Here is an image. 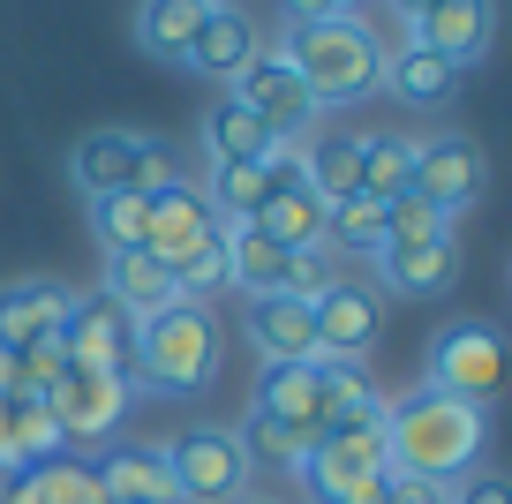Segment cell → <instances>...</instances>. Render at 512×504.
Instances as JSON below:
<instances>
[{
  "instance_id": "cell-1",
  "label": "cell",
  "mask_w": 512,
  "mask_h": 504,
  "mask_svg": "<svg viewBox=\"0 0 512 504\" xmlns=\"http://www.w3.org/2000/svg\"><path fill=\"white\" fill-rule=\"evenodd\" d=\"M482 444H490V414L467 407L445 392H400L384 399V459L392 474H422V482H460L482 467Z\"/></svg>"
},
{
  "instance_id": "cell-2",
  "label": "cell",
  "mask_w": 512,
  "mask_h": 504,
  "mask_svg": "<svg viewBox=\"0 0 512 504\" xmlns=\"http://www.w3.org/2000/svg\"><path fill=\"white\" fill-rule=\"evenodd\" d=\"M287 68L302 76V91L317 106H354V98L384 91V53H377V31L362 16L347 23H287Z\"/></svg>"
},
{
  "instance_id": "cell-3",
  "label": "cell",
  "mask_w": 512,
  "mask_h": 504,
  "mask_svg": "<svg viewBox=\"0 0 512 504\" xmlns=\"http://www.w3.org/2000/svg\"><path fill=\"white\" fill-rule=\"evenodd\" d=\"M136 377L166 399H189L219 377V324L196 301H174V309L144 316L136 324Z\"/></svg>"
},
{
  "instance_id": "cell-4",
  "label": "cell",
  "mask_w": 512,
  "mask_h": 504,
  "mask_svg": "<svg viewBox=\"0 0 512 504\" xmlns=\"http://www.w3.org/2000/svg\"><path fill=\"white\" fill-rule=\"evenodd\" d=\"M68 181H76L83 196H159L166 181H174V158H166V143L136 136V128H91V136L68 151Z\"/></svg>"
},
{
  "instance_id": "cell-5",
  "label": "cell",
  "mask_w": 512,
  "mask_h": 504,
  "mask_svg": "<svg viewBox=\"0 0 512 504\" xmlns=\"http://www.w3.org/2000/svg\"><path fill=\"white\" fill-rule=\"evenodd\" d=\"M61 354H68V369H98V377L128 384V392L144 384V377H136V316L113 309L106 294H76V301H68Z\"/></svg>"
},
{
  "instance_id": "cell-6",
  "label": "cell",
  "mask_w": 512,
  "mask_h": 504,
  "mask_svg": "<svg viewBox=\"0 0 512 504\" xmlns=\"http://www.w3.org/2000/svg\"><path fill=\"white\" fill-rule=\"evenodd\" d=\"M422 384L445 392V399H467V407H490L497 384H505V347H497V331L490 324H445L430 339Z\"/></svg>"
},
{
  "instance_id": "cell-7",
  "label": "cell",
  "mask_w": 512,
  "mask_h": 504,
  "mask_svg": "<svg viewBox=\"0 0 512 504\" xmlns=\"http://www.w3.org/2000/svg\"><path fill=\"white\" fill-rule=\"evenodd\" d=\"M166 474H174V504H234L249 489V459H241L234 429H181L166 444Z\"/></svg>"
},
{
  "instance_id": "cell-8",
  "label": "cell",
  "mask_w": 512,
  "mask_h": 504,
  "mask_svg": "<svg viewBox=\"0 0 512 504\" xmlns=\"http://www.w3.org/2000/svg\"><path fill=\"white\" fill-rule=\"evenodd\" d=\"M490 189V158H482L475 136H430L415 143V166H407V196L430 204L437 219H460L467 204H482Z\"/></svg>"
},
{
  "instance_id": "cell-9",
  "label": "cell",
  "mask_w": 512,
  "mask_h": 504,
  "mask_svg": "<svg viewBox=\"0 0 512 504\" xmlns=\"http://www.w3.org/2000/svg\"><path fill=\"white\" fill-rule=\"evenodd\" d=\"M234 98H241V106H249L264 128H272L279 151H287V143H302L309 128H317V113H324L317 98L302 91V76L287 68V53H279V46H272V53H256V61L234 76Z\"/></svg>"
},
{
  "instance_id": "cell-10",
  "label": "cell",
  "mask_w": 512,
  "mask_h": 504,
  "mask_svg": "<svg viewBox=\"0 0 512 504\" xmlns=\"http://www.w3.org/2000/svg\"><path fill=\"white\" fill-rule=\"evenodd\" d=\"M309 316H317V362H362L384 331V294H377V279H347L339 271L309 301Z\"/></svg>"
},
{
  "instance_id": "cell-11",
  "label": "cell",
  "mask_w": 512,
  "mask_h": 504,
  "mask_svg": "<svg viewBox=\"0 0 512 504\" xmlns=\"http://www.w3.org/2000/svg\"><path fill=\"white\" fill-rule=\"evenodd\" d=\"M128 407H136V392L98 377V369H68L46 392V414H53V429H61V444H113L121 422H128Z\"/></svg>"
},
{
  "instance_id": "cell-12",
  "label": "cell",
  "mask_w": 512,
  "mask_h": 504,
  "mask_svg": "<svg viewBox=\"0 0 512 504\" xmlns=\"http://www.w3.org/2000/svg\"><path fill=\"white\" fill-rule=\"evenodd\" d=\"M324 219H332V204H324V196L302 181V158L287 151V158H279L272 196H264V204H256L241 226H256L264 241H279V249L294 256V249H324Z\"/></svg>"
},
{
  "instance_id": "cell-13",
  "label": "cell",
  "mask_w": 512,
  "mask_h": 504,
  "mask_svg": "<svg viewBox=\"0 0 512 504\" xmlns=\"http://www.w3.org/2000/svg\"><path fill=\"white\" fill-rule=\"evenodd\" d=\"M226 219L204 204V189H189V181H166L159 196H151V226H144V249L159 256V264H181V256H196L204 241H219Z\"/></svg>"
},
{
  "instance_id": "cell-14",
  "label": "cell",
  "mask_w": 512,
  "mask_h": 504,
  "mask_svg": "<svg viewBox=\"0 0 512 504\" xmlns=\"http://www.w3.org/2000/svg\"><path fill=\"white\" fill-rule=\"evenodd\" d=\"M98 497L106 504H174V474H166V444H136L113 437L106 459H98Z\"/></svg>"
},
{
  "instance_id": "cell-15",
  "label": "cell",
  "mask_w": 512,
  "mask_h": 504,
  "mask_svg": "<svg viewBox=\"0 0 512 504\" xmlns=\"http://www.w3.org/2000/svg\"><path fill=\"white\" fill-rule=\"evenodd\" d=\"M452 279H460V241H452V234H437V241H407V249H377V294L437 301Z\"/></svg>"
},
{
  "instance_id": "cell-16",
  "label": "cell",
  "mask_w": 512,
  "mask_h": 504,
  "mask_svg": "<svg viewBox=\"0 0 512 504\" xmlns=\"http://www.w3.org/2000/svg\"><path fill=\"white\" fill-rule=\"evenodd\" d=\"M249 339H256V354H264V369L317 362V316H309V301H294V294L249 301Z\"/></svg>"
},
{
  "instance_id": "cell-17",
  "label": "cell",
  "mask_w": 512,
  "mask_h": 504,
  "mask_svg": "<svg viewBox=\"0 0 512 504\" xmlns=\"http://www.w3.org/2000/svg\"><path fill=\"white\" fill-rule=\"evenodd\" d=\"M68 286L53 279H16V286H0V354H23L38 347V339H61L68 324Z\"/></svg>"
},
{
  "instance_id": "cell-18",
  "label": "cell",
  "mask_w": 512,
  "mask_h": 504,
  "mask_svg": "<svg viewBox=\"0 0 512 504\" xmlns=\"http://www.w3.org/2000/svg\"><path fill=\"white\" fill-rule=\"evenodd\" d=\"M407 38H415V46H430V53H445L452 68H467V61H482V53H490V38H497V0H437V8H430Z\"/></svg>"
},
{
  "instance_id": "cell-19",
  "label": "cell",
  "mask_w": 512,
  "mask_h": 504,
  "mask_svg": "<svg viewBox=\"0 0 512 504\" xmlns=\"http://www.w3.org/2000/svg\"><path fill=\"white\" fill-rule=\"evenodd\" d=\"M256 53H264V38H256V23L241 16L234 0H226V8H211L204 23H196V38H189V76H211V83H234L241 68L256 61Z\"/></svg>"
},
{
  "instance_id": "cell-20",
  "label": "cell",
  "mask_w": 512,
  "mask_h": 504,
  "mask_svg": "<svg viewBox=\"0 0 512 504\" xmlns=\"http://www.w3.org/2000/svg\"><path fill=\"white\" fill-rule=\"evenodd\" d=\"M106 301H113V309H128L136 324H144V316H159V309H174V301H181L174 264H159L151 249H121V256H106Z\"/></svg>"
},
{
  "instance_id": "cell-21",
  "label": "cell",
  "mask_w": 512,
  "mask_h": 504,
  "mask_svg": "<svg viewBox=\"0 0 512 504\" xmlns=\"http://www.w3.org/2000/svg\"><path fill=\"white\" fill-rule=\"evenodd\" d=\"M219 249H226V286H241L249 301L287 294V264H294V256L279 249V241H264L256 226H226Z\"/></svg>"
},
{
  "instance_id": "cell-22",
  "label": "cell",
  "mask_w": 512,
  "mask_h": 504,
  "mask_svg": "<svg viewBox=\"0 0 512 504\" xmlns=\"http://www.w3.org/2000/svg\"><path fill=\"white\" fill-rule=\"evenodd\" d=\"M204 143H211V158H219V166H256V158H272V151H279L272 128L256 121V113L241 106L234 91L211 98V113H204Z\"/></svg>"
},
{
  "instance_id": "cell-23",
  "label": "cell",
  "mask_w": 512,
  "mask_h": 504,
  "mask_svg": "<svg viewBox=\"0 0 512 504\" xmlns=\"http://www.w3.org/2000/svg\"><path fill=\"white\" fill-rule=\"evenodd\" d=\"M317 437L324 429L317 422H279V414H264V407H249V422L234 429V444H241V459H264V467H302L309 452H317Z\"/></svg>"
},
{
  "instance_id": "cell-24",
  "label": "cell",
  "mask_w": 512,
  "mask_h": 504,
  "mask_svg": "<svg viewBox=\"0 0 512 504\" xmlns=\"http://www.w3.org/2000/svg\"><path fill=\"white\" fill-rule=\"evenodd\" d=\"M204 16H211L204 0H144V8H136V46H144L151 61L181 68V61H189V38H196V23H204Z\"/></svg>"
},
{
  "instance_id": "cell-25",
  "label": "cell",
  "mask_w": 512,
  "mask_h": 504,
  "mask_svg": "<svg viewBox=\"0 0 512 504\" xmlns=\"http://www.w3.org/2000/svg\"><path fill=\"white\" fill-rule=\"evenodd\" d=\"M384 83H392L407 106H445V98L460 91V68H452L445 53H430V46H415V38H407V46L384 61Z\"/></svg>"
},
{
  "instance_id": "cell-26",
  "label": "cell",
  "mask_w": 512,
  "mask_h": 504,
  "mask_svg": "<svg viewBox=\"0 0 512 504\" xmlns=\"http://www.w3.org/2000/svg\"><path fill=\"white\" fill-rule=\"evenodd\" d=\"M302 181L324 196V204H347L362 196V136H317L302 158Z\"/></svg>"
},
{
  "instance_id": "cell-27",
  "label": "cell",
  "mask_w": 512,
  "mask_h": 504,
  "mask_svg": "<svg viewBox=\"0 0 512 504\" xmlns=\"http://www.w3.org/2000/svg\"><path fill=\"white\" fill-rule=\"evenodd\" d=\"M279 158L287 151H272V158H256V166H211V189H204V204L219 211V219H249L264 196H272V181H279Z\"/></svg>"
},
{
  "instance_id": "cell-28",
  "label": "cell",
  "mask_w": 512,
  "mask_h": 504,
  "mask_svg": "<svg viewBox=\"0 0 512 504\" xmlns=\"http://www.w3.org/2000/svg\"><path fill=\"white\" fill-rule=\"evenodd\" d=\"M407 166H415V143L407 136H362V196L369 204H400Z\"/></svg>"
},
{
  "instance_id": "cell-29",
  "label": "cell",
  "mask_w": 512,
  "mask_h": 504,
  "mask_svg": "<svg viewBox=\"0 0 512 504\" xmlns=\"http://www.w3.org/2000/svg\"><path fill=\"white\" fill-rule=\"evenodd\" d=\"M256 407L279 414V422H317V362L302 369H264L256 377ZM324 429V422H317Z\"/></svg>"
},
{
  "instance_id": "cell-30",
  "label": "cell",
  "mask_w": 512,
  "mask_h": 504,
  "mask_svg": "<svg viewBox=\"0 0 512 504\" xmlns=\"http://www.w3.org/2000/svg\"><path fill=\"white\" fill-rule=\"evenodd\" d=\"M324 249H339V256H377V249H384V204H369V196L332 204V219H324Z\"/></svg>"
},
{
  "instance_id": "cell-31",
  "label": "cell",
  "mask_w": 512,
  "mask_h": 504,
  "mask_svg": "<svg viewBox=\"0 0 512 504\" xmlns=\"http://www.w3.org/2000/svg\"><path fill=\"white\" fill-rule=\"evenodd\" d=\"M91 226L113 256L121 249H144V226H151V196H98L91 204Z\"/></svg>"
},
{
  "instance_id": "cell-32",
  "label": "cell",
  "mask_w": 512,
  "mask_h": 504,
  "mask_svg": "<svg viewBox=\"0 0 512 504\" xmlns=\"http://www.w3.org/2000/svg\"><path fill=\"white\" fill-rule=\"evenodd\" d=\"M31 482H38V504H91L98 497V474L83 467V459H38L31 467Z\"/></svg>"
},
{
  "instance_id": "cell-33",
  "label": "cell",
  "mask_w": 512,
  "mask_h": 504,
  "mask_svg": "<svg viewBox=\"0 0 512 504\" xmlns=\"http://www.w3.org/2000/svg\"><path fill=\"white\" fill-rule=\"evenodd\" d=\"M437 234H452V219H437L430 204H415V196L384 204V249H407V241H437Z\"/></svg>"
},
{
  "instance_id": "cell-34",
  "label": "cell",
  "mask_w": 512,
  "mask_h": 504,
  "mask_svg": "<svg viewBox=\"0 0 512 504\" xmlns=\"http://www.w3.org/2000/svg\"><path fill=\"white\" fill-rule=\"evenodd\" d=\"M452 504H512V489H505V474L475 467V474H460V482H452Z\"/></svg>"
},
{
  "instance_id": "cell-35",
  "label": "cell",
  "mask_w": 512,
  "mask_h": 504,
  "mask_svg": "<svg viewBox=\"0 0 512 504\" xmlns=\"http://www.w3.org/2000/svg\"><path fill=\"white\" fill-rule=\"evenodd\" d=\"M384 504H452V482H422V474H392Z\"/></svg>"
},
{
  "instance_id": "cell-36",
  "label": "cell",
  "mask_w": 512,
  "mask_h": 504,
  "mask_svg": "<svg viewBox=\"0 0 512 504\" xmlns=\"http://www.w3.org/2000/svg\"><path fill=\"white\" fill-rule=\"evenodd\" d=\"M287 8V23H347L362 16V0H279Z\"/></svg>"
},
{
  "instance_id": "cell-37",
  "label": "cell",
  "mask_w": 512,
  "mask_h": 504,
  "mask_svg": "<svg viewBox=\"0 0 512 504\" xmlns=\"http://www.w3.org/2000/svg\"><path fill=\"white\" fill-rule=\"evenodd\" d=\"M0 467H16V407H8V384H0Z\"/></svg>"
},
{
  "instance_id": "cell-38",
  "label": "cell",
  "mask_w": 512,
  "mask_h": 504,
  "mask_svg": "<svg viewBox=\"0 0 512 504\" xmlns=\"http://www.w3.org/2000/svg\"><path fill=\"white\" fill-rule=\"evenodd\" d=\"M430 8H437V0H392V23H400V31H415Z\"/></svg>"
},
{
  "instance_id": "cell-39",
  "label": "cell",
  "mask_w": 512,
  "mask_h": 504,
  "mask_svg": "<svg viewBox=\"0 0 512 504\" xmlns=\"http://www.w3.org/2000/svg\"><path fill=\"white\" fill-rule=\"evenodd\" d=\"M234 504H279V497H256V489H241V497Z\"/></svg>"
},
{
  "instance_id": "cell-40",
  "label": "cell",
  "mask_w": 512,
  "mask_h": 504,
  "mask_svg": "<svg viewBox=\"0 0 512 504\" xmlns=\"http://www.w3.org/2000/svg\"><path fill=\"white\" fill-rule=\"evenodd\" d=\"M0 377H8V354H0Z\"/></svg>"
},
{
  "instance_id": "cell-41",
  "label": "cell",
  "mask_w": 512,
  "mask_h": 504,
  "mask_svg": "<svg viewBox=\"0 0 512 504\" xmlns=\"http://www.w3.org/2000/svg\"><path fill=\"white\" fill-rule=\"evenodd\" d=\"M204 8H226V0H204Z\"/></svg>"
}]
</instances>
